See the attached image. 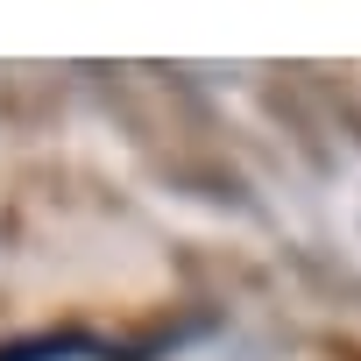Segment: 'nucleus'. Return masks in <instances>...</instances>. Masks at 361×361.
Returning a JSON list of instances; mask_svg holds the SVG:
<instances>
[{"label": "nucleus", "mask_w": 361, "mask_h": 361, "mask_svg": "<svg viewBox=\"0 0 361 361\" xmlns=\"http://www.w3.org/2000/svg\"><path fill=\"white\" fill-rule=\"evenodd\" d=\"M78 354H114L85 333H50V340H22V347H0V361H78Z\"/></svg>", "instance_id": "f257e3e1"}]
</instances>
